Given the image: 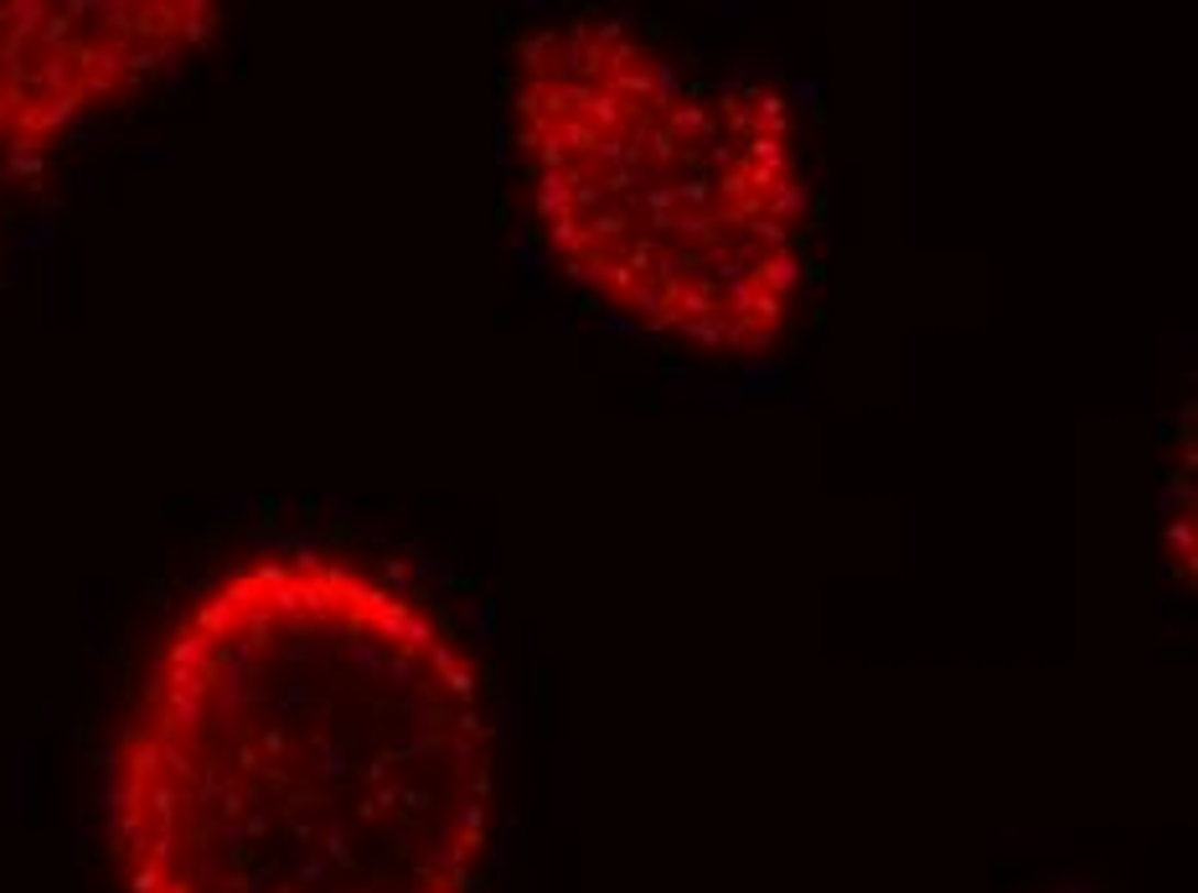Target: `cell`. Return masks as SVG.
<instances>
[{
  "instance_id": "6da1fadb",
  "label": "cell",
  "mask_w": 1198,
  "mask_h": 893,
  "mask_svg": "<svg viewBox=\"0 0 1198 893\" xmlns=\"http://www.w3.org/2000/svg\"><path fill=\"white\" fill-rule=\"evenodd\" d=\"M502 718L471 636L310 542L166 615L103 754L114 893H481Z\"/></svg>"
},
{
  "instance_id": "7a4b0ae2",
  "label": "cell",
  "mask_w": 1198,
  "mask_h": 893,
  "mask_svg": "<svg viewBox=\"0 0 1198 893\" xmlns=\"http://www.w3.org/2000/svg\"><path fill=\"white\" fill-rule=\"evenodd\" d=\"M527 222L569 285L657 346L760 362L816 269L795 93L703 73L615 11L532 21L507 63Z\"/></svg>"
},
{
  "instance_id": "3957f363",
  "label": "cell",
  "mask_w": 1198,
  "mask_h": 893,
  "mask_svg": "<svg viewBox=\"0 0 1198 893\" xmlns=\"http://www.w3.org/2000/svg\"><path fill=\"white\" fill-rule=\"evenodd\" d=\"M222 26L207 0H0V170H42Z\"/></svg>"
}]
</instances>
